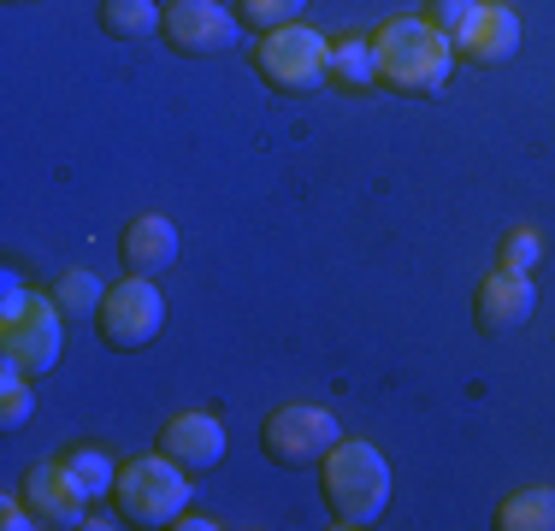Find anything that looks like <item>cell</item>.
<instances>
[{"instance_id":"obj_22","label":"cell","mask_w":555,"mask_h":531,"mask_svg":"<svg viewBox=\"0 0 555 531\" xmlns=\"http://www.w3.org/2000/svg\"><path fill=\"white\" fill-rule=\"evenodd\" d=\"M479 7H485V0H438V24L449 30V42H455V30H461V24H467Z\"/></svg>"},{"instance_id":"obj_20","label":"cell","mask_w":555,"mask_h":531,"mask_svg":"<svg viewBox=\"0 0 555 531\" xmlns=\"http://www.w3.org/2000/svg\"><path fill=\"white\" fill-rule=\"evenodd\" d=\"M308 7V0H236V18L255 24L260 36L278 30V24H296V12Z\"/></svg>"},{"instance_id":"obj_1","label":"cell","mask_w":555,"mask_h":531,"mask_svg":"<svg viewBox=\"0 0 555 531\" xmlns=\"http://www.w3.org/2000/svg\"><path fill=\"white\" fill-rule=\"evenodd\" d=\"M373 48H378V77L390 89H402V95H438L449 72H455V42H449L438 18H414V12L385 18Z\"/></svg>"},{"instance_id":"obj_5","label":"cell","mask_w":555,"mask_h":531,"mask_svg":"<svg viewBox=\"0 0 555 531\" xmlns=\"http://www.w3.org/2000/svg\"><path fill=\"white\" fill-rule=\"evenodd\" d=\"M337 443H343V425L325 407H308V402L272 407L267 425H260V449L278 467H320Z\"/></svg>"},{"instance_id":"obj_17","label":"cell","mask_w":555,"mask_h":531,"mask_svg":"<svg viewBox=\"0 0 555 531\" xmlns=\"http://www.w3.org/2000/svg\"><path fill=\"white\" fill-rule=\"evenodd\" d=\"M65 467H72V478L83 484V496L95 502V496H113V484H118V461L107 455V449H95V443H77V449H65Z\"/></svg>"},{"instance_id":"obj_15","label":"cell","mask_w":555,"mask_h":531,"mask_svg":"<svg viewBox=\"0 0 555 531\" xmlns=\"http://www.w3.org/2000/svg\"><path fill=\"white\" fill-rule=\"evenodd\" d=\"M332 83H343L349 95H366L373 83H385V77H378V48L366 42V36L332 42Z\"/></svg>"},{"instance_id":"obj_18","label":"cell","mask_w":555,"mask_h":531,"mask_svg":"<svg viewBox=\"0 0 555 531\" xmlns=\"http://www.w3.org/2000/svg\"><path fill=\"white\" fill-rule=\"evenodd\" d=\"M36 414V390H30V372L24 366H12L0 372V431H18L24 419Z\"/></svg>"},{"instance_id":"obj_16","label":"cell","mask_w":555,"mask_h":531,"mask_svg":"<svg viewBox=\"0 0 555 531\" xmlns=\"http://www.w3.org/2000/svg\"><path fill=\"white\" fill-rule=\"evenodd\" d=\"M166 18V7H154V0H101V30L118 36V42H142V36H154Z\"/></svg>"},{"instance_id":"obj_13","label":"cell","mask_w":555,"mask_h":531,"mask_svg":"<svg viewBox=\"0 0 555 531\" xmlns=\"http://www.w3.org/2000/svg\"><path fill=\"white\" fill-rule=\"evenodd\" d=\"M118 260H125V272H137V277H160L166 266L178 260V224L160 219V212L130 219L125 231H118Z\"/></svg>"},{"instance_id":"obj_4","label":"cell","mask_w":555,"mask_h":531,"mask_svg":"<svg viewBox=\"0 0 555 531\" xmlns=\"http://www.w3.org/2000/svg\"><path fill=\"white\" fill-rule=\"evenodd\" d=\"M255 72L278 95H313L320 83H332V42L308 24H278L255 42Z\"/></svg>"},{"instance_id":"obj_24","label":"cell","mask_w":555,"mask_h":531,"mask_svg":"<svg viewBox=\"0 0 555 531\" xmlns=\"http://www.w3.org/2000/svg\"><path fill=\"white\" fill-rule=\"evenodd\" d=\"M30 301H36V296H30V284H18V277L7 272V308H0V319H18L24 308H30Z\"/></svg>"},{"instance_id":"obj_11","label":"cell","mask_w":555,"mask_h":531,"mask_svg":"<svg viewBox=\"0 0 555 531\" xmlns=\"http://www.w3.org/2000/svg\"><path fill=\"white\" fill-rule=\"evenodd\" d=\"M514 53H520V18H514V7H502V0H485V7L455 30V60H467V65H502V60H514Z\"/></svg>"},{"instance_id":"obj_10","label":"cell","mask_w":555,"mask_h":531,"mask_svg":"<svg viewBox=\"0 0 555 531\" xmlns=\"http://www.w3.org/2000/svg\"><path fill=\"white\" fill-rule=\"evenodd\" d=\"M24 502H30V514L42 526H60V531L89 526V496L65 461H42V467L24 472Z\"/></svg>"},{"instance_id":"obj_26","label":"cell","mask_w":555,"mask_h":531,"mask_svg":"<svg viewBox=\"0 0 555 531\" xmlns=\"http://www.w3.org/2000/svg\"><path fill=\"white\" fill-rule=\"evenodd\" d=\"M7 7H36V0H7Z\"/></svg>"},{"instance_id":"obj_2","label":"cell","mask_w":555,"mask_h":531,"mask_svg":"<svg viewBox=\"0 0 555 531\" xmlns=\"http://www.w3.org/2000/svg\"><path fill=\"white\" fill-rule=\"evenodd\" d=\"M320 490L337 526H373L390 502V461L361 437H343L320 461Z\"/></svg>"},{"instance_id":"obj_23","label":"cell","mask_w":555,"mask_h":531,"mask_svg":"<svg viewBox=\"0 0 555 531\" xmlns=\"http://www.w3.org/2000/svg\"><path fill=\"white\" fill-rule=\"evenodd\" d=\"M0 526H7V531H30V526H36V514H30V502H18V496H7V502H0Z\"/></svg>"},{"instance_id":"obj_7","label":"cell","mask_w":555,"mask_h":531,"mask_svg":"<svg viewBox=\"0 0 555 531\" xmlns=\"http://www.w3.org/2000/svg\"><path fill=\"white\" fill-rule=\"evenodd\" d=\"M160 36L183 60H214V53L236 48V12H224L219 0H171Z\"/></svg>"},{"instance_id":"obj_14","label":"cell","mask_w":555,"mask_h":531,"mask_svg":"<svg viewBox=\"0 0 555 531\" xmlns=\"http://www.w3.org/2000/svg\"><path fill=\"white\" fill-rule=\"evenodd\" d=\"M496 531H555V484H520L496 502Z\"/></svg>"},{"instance_id":"obj_25","label":"cell","mask_w":555,"mask_h":531,"mask_svg":"<svg viewBox=\"0 0 555 531\" xmlns=\"http://www.w3.org/2000/svg\"><path fill=\"white\" fill-rule=\"evenodd\" d=\"M178 526H183V531H214V520H207V514H190V508L178 514Z\"/></svg>"},{"instance_id":"obj_19","label":"cell","mask_w":555,"mask_h":531,"mask_svg":"<svg viewBox=\"0 0 555 531\" xmlns=\"http://www.w3.org/2000/svg\"><path fill=\"white\" fill-rule=\"evenodd\" d=\"M54 301L65 319H83V313H101V301H107V284H101L95 272H65L54 284Z\"/></svg>"},{"instance_id":"obj_8","label":"cell","mask_w":555,"mask_h":531,"mask_svg":"<svg viewBox=\"0 0 555 531\" xmlns=\"http://www.w3.org/2000/svg\"><path fill=\"white\" fill-rule=\"evenodd\" d=\"M60 319H65V313H60V301H42V296H36L18 319H0V349H7V361H12V366H24L30 378L54 372L60 342H65Z\"/></svg>"},{"instance_id":"obj_12","label":"cell","mask_w":555,"mask_h":531,"mask_svg":"<svg viewBox=\"0 0 555 531\" xmlns=\"http://www.w3.org/2000/svg\"><path fill=\"white\" fill-rule=\"evenodd\" d=\"M224 419L214 414H171L160 425V455H171L183 472H207V467H219L224 461Z\"/></svg>"},{"instance_id":"obj_6","label":"cell","mask_w":555,"mask_h":531,"mask_svg":"<svg viewBox=\"0 0 555 531\" xmlns=\"http://www.w3.org/2000/svg\"><path fill=\"white\" fill-rule=\"evenodd\" d=\"M95 319H101V342H107V349L137 354L160 337L166 301H160V289H154V277L125 272V284H107V301H101Z\"/></svg>"},{"instance_id":"obj_21","label":"cell","mask_w":555,"mask_h":531,"mask_svg":"<svg viewBox=\"0 0 555 531\" xmlns=\"http://www.w3.org/2000/svg\"><path fill=\"white\" fill-rule=\"evenodd\" d=\"M538 260H544V236H538L532 224H514V231L502 236V266H508V272H532Z\"/></svg>"},{"instance_id":"obj_3","label":"cell","mask_w":555,"mask_h":531,"mask_svg":"<svg viewBox=\"0 0 555 531\" xmlns=\"http://www.w3.org/2000/svg\"><path fill=\"white\" fill-rule=\"evenodd\" d=\"M113 508L130 526H178V514L190 508V472L171 455H160V449L125 461L113 484Z\"/></svg>"},{"instance_id":"obj_9","label":"cell","mask_w":555,"mask_h":531,"mask_svg":"<svg viewBox=\"0 0 555 531\" xmlns=\"http://www.w3.org/2000/svg\"><path fill=\"white\" fill-rule=\"evenodd\" d=\"M532 308H538L532 272H508V266H496V272L479 284L473 325H479V337H508V331H520L526 319H532Z\"/></svg>"}]
</instances>
